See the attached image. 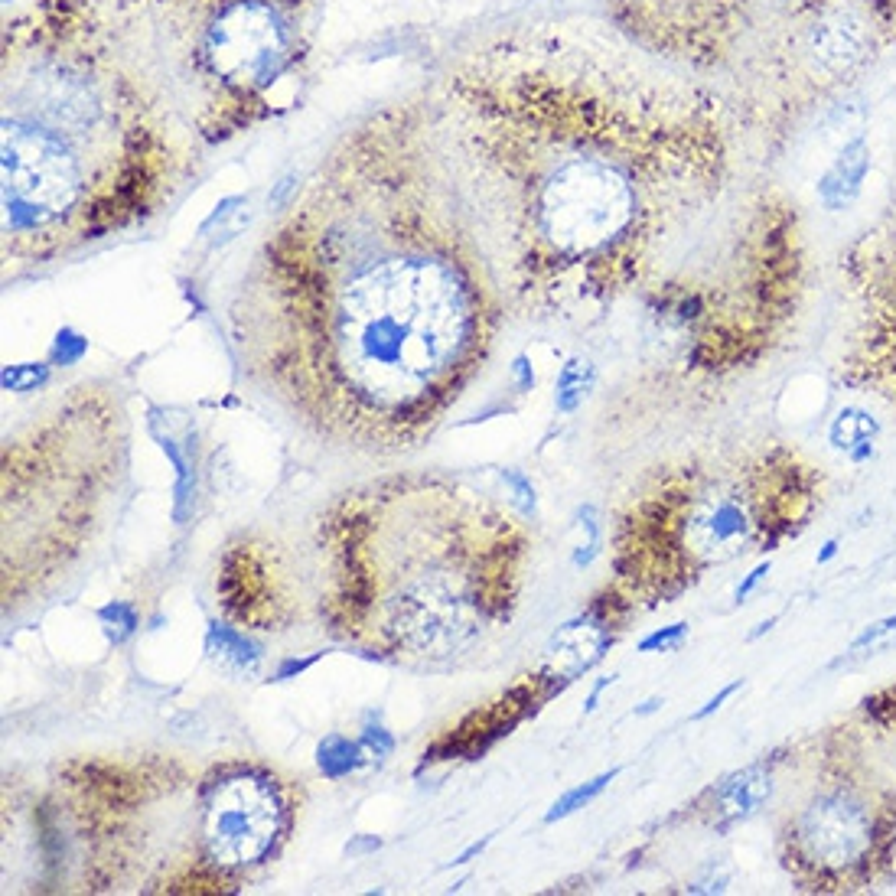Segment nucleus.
<instances>
[{"instance_id":"obj_13","label":"nucleus","mask_w":896,"mask_h":896,"mask_svg":"<svg viewBox=\"0 0 896 896\" xmlns=\"http://www.w3.org/2000/svg\"><path fill=\"white\" fill-rule=\"evenodd\" d=\"M880 434V424L874 414H867L864 408H841L838 418L828 427V440L838 453H844L854 463L870 460L874 453V440Z\"/></svg>"},{"instance_id":"obj_22","label":"nucleus","mask_w":896,"mask_h":896,"mask_svg":"<svg viewBox=\"0 0 896 896\" xmlns=\"http://www.w3.org/2000/svg\"><path fill=\"white\" fill-rule=\"evenodd\" d=\"M685 639H688V623H672V626L652 629V633L639 642V652H675Z\"/></svg>"},{"instance_id":"obj_21","label":"nucleus","mask_w":896,"mask_h":896,"mask_svg":"<svg viewBox=\"0 0 896 896\" xmlns=\"http://www.w3.org/2000/svg\"><path fill=\"white\" fill-rule=\"evenodd\" d=\"M499 476H502V483L509 486L515 506H519L525 515H535V509H538V496H535L532 479H528L522 470H499Z\"/></svg>"},{"instance_id":"obj_20","label":"nucleus","mask_w":896,"mask_h":896,"mask_svg":"<svg viewBox=\"0 0 896 896\" xmlns=\"http://www.w3.org/2000/svg\"><path fill=\"white\" fill-rule=\"evenodd\" d=\"M577 522H580V528H584V532H587V541H580L571 561H574V567H587V564H593V558H597V554H600V545H603L597 509H593V506H580V509H577Z\"/></svg>"},{"instance_id":"obj_30","label":"nucleus","mask_w":896,"mask_h":896,"mask_svg":"<svg viewBox=\"0 0 896 896\" xmlns=\"http://www.w3.org/2000/svg\"><path fill=\"white\" fill-rule=\"evenodd\" d=\"M378 848H382V841H378V838H365V835H359V838L352 841L349 848H346V854H349V857H356V854H365V851H378Z\"/></svg>"},{"instance_id":"obj_3","label":"nucleus","mask_w":896,"mask_h":896,"mask_svg":"<svg viewBox=\"0 0 896 896\" xmlns=\"http://www.w3.org/2000/svg\"><path fill=\"white\" fill-rule=\"evenodd\" d=\"M388 525L378 532L369 499H346L326 525V593L320 607L333 633L369 649L447 659L509 620L519 541L502 512L476 492L424 483L405 525V499L382 492Z\"/></svg>"},{"instance_id":"obj_6","label":"nucleus","mask_w":896,"mask_h":896,"mask_svg":"<svg viewBox=\"0 0 896 896\" xmlns=\"http://www.w3.org/2000/svg\"><path fill=\"white\" fill-rule=\"evenodd\" d=\"M290 825L294 795L271 766L235 760L206 776L203 841L222 887L271 861Z\"/></svg>"},{"instance_id":"obj_14","label":"nucleus","mask_w":896,"mask_h":896,"mask_svg":"<svg viewBox=\"0 0 896 896\" xmlns=\"http://www.w3.org/2000/svg\"><path fill=\"white\" fill-rule=\"evenodd\" d=\"M206 652L212 655V659L232 665L235 672H258V665L264 659L258 642H251L242 629L225 626L219 620H212L209 629H206Z\"/></svg>"},{"instance_id":"obj_5","label":"nucleus","mask_w":896,"mask_h":896,"mask_svg":"<svg viewBox=\"0 0 896 896\" xmlns=\"http://www.w3.org/2000/svg\"><path fill=\"white\" fill-rule=\"evenodd\" d=\"M160 30L167 79L206 115L245 121L297 72V0H176Z\"/></svg>"},{"instance_id":"obj_16","label":"nucleus","mask_w":896,"mask_h":896,"mask_svg":"<svg viewBox=\"0 0 896 896\" xmlns=\"http://www.w3.org/2000/svg\"><path fill=\"white\" fill-rule=\"evenodd\" d=\"M593 382H597V369L587 359H567V365L558 375V385H554V405H558L561 414H574L584 398L593 391Z\"/></svg>"},{"instance_id":"obj_2","label":"nucleus","mask_w":896,"mask_h":896,"mask_svg":"<svg viewBox=\"0 0 896 896\" xmlns=\"http://www.w3.org/2000/svg\"><path fill=\"white\" fill-rule=\"evenodd\" d=\"M66 10L14 30L4 66V235L43 258L102 238L157 196L167 137L124 40Z\"/></svg>"},{"instance_id":"obj_33","label":"nucleus","mask_w":896,"mask_h":896,"mask_svg":"<svg viewBox=\"0 0 896 896\" xmlns=\"http://www.w3.org/2000/svg\"><path fill=\"white\" fill-rule=\"evenodd\" d=\"M662 708V698H649V701H642L639 708H636V717H649V714H655Z\"/></svg>"},{"instance_id":"obj_8","label":"nucleus","mask_w":896,"mask_h":896,"mask_svg":"<svg viewBox=\"0 0 896 896\" xmlns=\"http://www.w3.org/2000/svg\"><path fill=\"white\" fill-rule=\"evenodd\" d=\"M880 818L864 792L835 786L818 792L792 818L789 841L792 857L812 877L841 883L854 874H867L880 848Z\"/></svg>"},{"instance_id":"obj_18","label":"nucleus","mask_w":896,"mask_h":896,"mask_svg":"<svg viewBox=\"0 0 896 896\" xmlns=\"http://www.w3.org/2000/svg\"><path fill=\"white\" fill-rule=\"evenodd\" d=\"M616 776H620V769H610V773H600V776H593V779H587V782H580V786H574V789H567V792L561 795V799L554 802L551 809L545 812V822L554 825V822H561V818H567V815H574V812H580V809H587V805H590L593 799H600L603 789H607Z\"/></svg>"},{"instance_id":"obj_10","label":"nucleus","mask_w":896,"mask_h":896,"mask_svg":"<svg viewBox=\"0 0 896 896\" xmlns=\"http://www.w3.org/2000/svg\"><path fill=\"white\" fill-rule=\"evenodd\" d=\"M867 173H870V147H867V137L857 131L851 141H844L838 157L828 163V170L818 176V199H822V206L831 212L848 209L861 196Z\"/></svg>"},{"instance_id":"obj_34","label":"nucleus","mask_w":896,"mask_h":896,"mask_svg":"<svg viewBox=\"0 0 896 896\" xmlns=\"http://www.w3.org/2000/svg\"><path fill=\"white\" fill-rule=\"evenodd\" d=\"M887 320H890V333L896 336V287H890V304H887Z\"/></svg>"},{"instance_id":"obj_7","label":"nucleus","mask_w":896,"mask_h":896,"mask_svg":"<svg viewBox=\"0 0 896 896\" xmlns=\"http://www.w3.org/2000/svg\"><path fill=\"white\" fill-rule=\"evenodd\" d=\"M665 519L675 522L672 551L678 574H698L711 564H727L750 551L756 541L766 545V502L740 479L708 483L694 489L685 502L662 506Z\"/></svg>"},{"instance_id":"obj_9","label":"nucleus","mask_w":896,"mask_h":896,"mask_svg":"<svg viewBox=\"0 0 896 896\" xmlns=\"http://www.w3.org/2000/svg\"><path fill=\"white\" fill-rule=\"evenodd\" d=\"M773 773L766 766H747L740 773L727 776L724 786L714 792V812H717V831H727L740 822H750L760 815L769 799H773Z\"/></svg>"},{"instance_id":"obj_15","label":"nucleus","mask_w":896,"mask_h":896,"mask_svg":"<svg viewBox=\"0 0 896 896\" xmlns=\"http://www.w3.org/2000/svg\"><path fill=\"white\" fill-rule=\"evenodd\" d=\"M896 646V613L893 616H883V620L864 626L861 633L854 636V642L848 649H844L841 659H835V668L841 665H857V662H867L874 659V655H883L887 649Z\"/></svg>"},{"instance_id":"obj_31","label":"nucleus","mask_w":896,"mask_h":896,"mask_svg":"<svg viewBox=\"0 0 896 896\" xmlns=\"http://www.w3.org/2000/svg\"><path fill=\"white\" fill-rule=\"evenodd\" d=\"M489 841H492V835H486L483 841H473V844H470V848H466L463 854H457V857H453V864H457V867H460V864H466V861H470V857H476V854H483Z\"/></svg>"},{"instance_id":"obj_25","label":"nucleus","mask_w":896,"mask_h":896,"mask_svg":"<svg viewBox=\"0 0 896 896\" xmlns=\"http://www.w3.org/2000/svg\"><path fill=\"white\" fill-rule=\"evenodd\" d=\"M769 571H773V564H769V561H760V564H756L753 571H750V574L743 577L740 584H737V590H734V600H737V603H747V600L753 597V593L760 590L763 580L769 577Z\"/></svg>"},{"instance_id":"obj_35","label":"nucleus","mask_w":896,"mask_h":896,"mask_svg":"<svg viewBox=\"0 0 896 896\" xmlns=\"http://www.w3.org/2000/svg\"><path fill=\"white\" fill-rule=\"evenodd\" d=\"M776 620H779V616H769V620H763V623H760V626H756V629H753V633H750V639H760L763 633H769V629H773V626H776Z\"/></svg>"},{"instance_id":"obj_4","label":"nucleus","mask_w":896,"mask_h":896,"mask_svg":"<svg viewBox=\"0 0 896 896\" xmlns=\"http://www.w3.org/2000/svg\"><path fill=\"white\" fill-rule=\"evenodd\" d=\"M691 17L636 40L711 75L753 128L789 131L835 105L896 43V0H685Z\"/></svg>"},{"instance_id":"obj_23","label":"nucleus","mask_w":896,"mask_h":896,"mask_svg":"<svg viewBox=\"0 0 896 896\" xmlns=\"http://www.w3.org/2000/svg\"><path fill=\"white\" fill-rule=\"evenodd\" d=\"M49 378V372L43 369V365H10V369H4V388L7 391H36L43 382Z\"/></svg>"},{"instance_id":"obj_24","label":"nucleus","mask_w":896,"mask_h":896,"mask_svg":"<svg viewBox=\"0 0 896 896\" xmlns=\"http://www.w3.org/2000/svg\"><path fill=\"white\" fill-rule=\"evenodd\" d=\"M359 747L369 760H388V756L395 753V737H391L382 724H369L359 734Z\"/></svg>"},{"instance_id":"obj_32","label":"nucleus","mask_w":896,"mask_h":896,"mask_svg":"<svg viewBox=\"0 0 896 896\" xmlns=\"http://www.w3.org/2000/svg\"><path fill=\"white\" fill-rule=\"evenodd\" d=\"M838 538H828L825 545H822V551H818V564H828V561H835L838 558Z\"/></svg>"},{"instance_id":"obj_28","label":"nucleus","mask_w":896,"mask_h":896,"mask_svg":"<svg viewBox=\"0 0 896 896\" xmlns=\"http://www.w3.org/2000/svg\"><path fill=\"white\" fill-rule=\"evenodd\" d=\"M512 372H515V382H519L522 391H532L535 388V372H532V365H528L525 356H519V359L512 362Z\"/></svg>"},{"instance_id":"obj_1","label":"nucleus","mask_w":896,"mask_h":896,"mask_svg":"<svg viewBox=\"0 0 896 896\" xmlns=\"http://www.w3.org/2000/svg\"><path fill=\"white\" fill-rule=\"evenodd\" d=\"M401 176L349 183L339 170L317 183L264 258V369L290 408L369 450L431 434L499 317L453 183Z\"/></svg>"},{"instance_id":"obj_19","label":"nucleus","mask_w":896,"mask_h":896,"mask_svg":"<svg viewBox=\"0 0 896 896\" xmlns=\"http://www.w3.org/2000/svg\"><path fill=\"white\" fill-rule=\"evenodd\" d=\"M98 623H102L105 636L115 642V646H121L124 639H131L137 633V626H141V616H137V607L128 600H111L105 603L102 610H98Z\"/></svg>"},{"instance_id":"obj_26","label":"nucleus","mask_w":896,"mask_h":896,"mask_svg":"<svg viewBox=\"0 0 896 896\" xmlns=\"http://www.w3.org/2000/svg\"><path fill=\"white\" fill-rule=\"evenodd\" d=\"M740 688H743V681H740V678H737V681H730V685H724L721 691L714 694V698H708L698 711L691 714V721H704V717H711L714 711H721V708H724V701H727V698H734V694H737Z\"/></svg>"},{"instance_id":"obj_27","label":"nucleus","mask_w":896,"mask_h":896,"mask_svg":"<svg viewBox=\"0 0 896 896\" xmlns=\"http://www.w3.org/2000/svg\"><path fill=\"white\" fill-rule=\"evenodd\" d=\"M320 659V652L317 655H304V659H297V655H287V659L277 665V672H274V681H284V678H297V675H304L307 668Z\"/></svg>"},{"instance_id":"obj_29","label":"nucleus","mask_w":896,"mask_h":896,"mask_svg":"<svg viewBox=\"0 0 896 896\" xmlns=\"http://www.w3.org/2000/svg\"><path fill=\"white\" fill-rule=\"evenodd\" d=\"M613 681H616V675H607V678H600V681H597V685H593V688H590V698H587V704H584V711H587V714H590V711H597V701H600V694H603V691H607V688L613 685Z\"/></svg>"},{"instance_id":"obj_17","label":"nucleus","mask_w":896,"mask_h":896,"mask_svg":"<svg viewBox=\"0 0 896 896\" xmlns=\"http://www.w3.org/2000/svg\"><path fill=\"white\" fill-rule=\"evenodd\" d=\"M362 756L365 753L359 747V740H349L343 734H330V737H323L317 747V766L326 779H343L362 766Z\"/></svg>"},{"instance_id":"obj_12","label":"nucleus","mask_w":896,"mask_h":896,"mask_svg":"<svg viewBox=\"0 0 896 896\" xmlns=\"http://www.w3.org/2000/svg\"><path fill=\"white\" fill-rule=\"evenodd\" d=\"M607 626H610V620H600L597 610H590L587 616H580V620L564 623L561 633L554 636L551 655H554V662H558V668H564L567 678L587 672V668L600 659L603 649L613 642Z\"/></svg>"},{"instance_id":"obj_11","label":"nucleus","mask_w":896,"mask_h":896,"mask_svg":"<svg viewBox=\"0 0 896 896\" xmlns=\"http://www.w3.org/2000/svg\"><path fill=\"white\" fill-rule=\"evenodd\" d=\"M528 704H532V698H528V688H515L506 701L496 704V708H489L483 714H473L470 721H463L457 727V734L447 737V743H450L447 753L450 756L453 753H483L489 743H496L502 734H509V730L522 721Z\"/></svg>"}]
</instances>
